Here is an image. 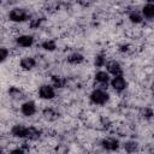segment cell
<instances>
[{"mask_svg":"<svg viewBox=\"0 0 154 154\" xmlns=\"http://www.w3.org/2000/svg\"><path fill=\"white\" fill-rule=\"evenodd\" d=\"M108 99H109L108 93L105 89H102V88L94 89L90 93V101L94 105H105L108 101Z\"/></svg>","mask_w":154,"mask_h":154,"instance_id":"1","label":"cell"},{"mask_svg":"<svg viewBox=\"0 0 154 154\" xmlns=\"http://www.w3.org/2000/svg\"><path fill=\"white\" fill-rule=\"evenodd\" d=\"M28 12L24 10V8H19V7H16V8H12L8 13V18L10 20L14 22V23H22V22H25L28 19Z\"/></svg>","mask_w":154,"mask_h":154,"instance_id":"2","label":"cell"},{"mask_svg":"<svg viewBox=\"0 0 154 154\" xmlns=\"http://www.w3.org/2000/svg\"><path fill=\"white\" fill-rule=\"evenodd\" d=\"M38 96L43 100H52L55 97V89L53 84H42L38 88Z\"/></svg>","mask_w":154,"mask_h":154,"instance_id":"3","label":"cell"},{"mask_svg":"<svg viewBox=\"0 0 154 154\" xmlns=\"http://www.w3.org/2000/svg\"><path fill=\"white\" fill-rule=\"evenodd\" d=\"M109 84H111L112 89L116 90V91H123V90H125L126 87H128V82H126V79L123 77V75H122V76H113V77L111 78Z\"/></svg>","mask_w":154,"mask_h":154,"instance_id":"4","label":"cell"},{"mask_svg":"<svg viewBox=\"0 0 154 154\" xmlns=\"http://www.w3.org/2000/svg\"><path fill=\"white\" fill-rule=\"evenodd\" d=\"M11 132L14 137H18V138H28V135H29V128L28 126H24V125H14L12 129H11Z\"/></svg>","mask_w":154,"mask_h":154,"instance_id":"5","label":"cell"},{"mask_svg":"<svg viewBox=\"0 0 154 154\" xmlns=\"http://www.w3.org/2000/svg\"><path fill=\"white\" fill-rule=\"evenodd\" d=\"M20 112H22V114H24L26 117H31L36 112V105H35V102H32V101H25V102H23L22 106H20Z\"/></svg>","mask_w":154,"mask_h":154,"instance_id":"6","label":"cell"},{"mask_svg":"<svg viewBox=\"0 0 154 154\" xmlns=\"http://www.w3.org/2000/svg\"><path fill=\"white\" fill-rule=\"evenodd\" d=\"M106 67H107V72L112 76H122L123 75V69L118 61H114V60L109 61V63H107Z\"/></svg>","mask_w":154,"mask_h":154,"instance_id":"7","label":"cell"},{"mask_svg":"<svg viewBox=\"0 0 154 154\" xmlns=\"http://www.w3.org/2000/svg\"><path fill=\"white\" fill-rule=\"evenodd\" d=\"M16 43L22 48H29L34 43V37L30 35H20L16 38Z\"/></svg>","mask_w":154,"mask_h":154,"instance_id":"8","label":"cell"},{"mask_svg":"<svg viewBox=\"0 0 154 154\" xmlns=\"http://www.w3.org/2000/svg\"><path fill=\"white\" fill-rule=\"evenodd\" d=\"M95 81H96L101 87H105V85H107V84L111 82L109 73L106 72V71H97V72L95 73Z\"/></svg>","mask_w":154,"mask_h":154,"instance_id":"9","label":"cell"},{"mask_svg":"<svg viewBox=\"0 0 154 154\" xmlns=\"http://www.w3.org/2000/svg\"><path fill=\"white\" fill-rule=\"evenodd\" d=\"M19 65H20V67H22L23 70H26V71H28V70H31L32 67H35L36 60H35L34 58H31V57H24V58L20 59Z\"/></svg>","mask_w":154,"mask_h":154,"instance_id":"10","label":"cell"},{"mask_svg":"<svg viewBox=\"0 0 154 154\" xmlns=\"http://www.w3.org/2000/svg\"><path fill=\"white\" fill-rule=\"evenodd\" d=\"M101 146L107 150H116L118 148V141L116 138H105L101 142Z\"/></svg>","mask_w":154,"mask_h":154,"instance_id":"11","label":"cell"},{"mask_svg":"<svg viewBox=\"0 0 154 154\" xmlns=\"http://www.w3.org/2000/svg\"><path fill=\"white\" fill-rule=\"evenodd\" d=\"M142 14L146 18H154V4H147L142 8Z\"/></svg>","mask_w":154,"mask_h":154,"instance_id":"12","label":"cell"},{"mask_svg":"<svg viewBox=\"0 0 154 154\" xmlns=\"http://www.w3.org/2000/svg\"><path fill=\"white\" fill-rule=\"evenodd\" d=\"M83 60H84V58H83V55H82L81 53H72L71 55L67 57V61H69L70 64H73V65L81 64Z\"/></svg>","mask_w":154,"mask_h":154,"instance_id":"13","label":"cell"},{"mask_svg":"<svg viewBox=\"0 0 154 154\" xmlns=\"http://www.w3.org/2000/svg\"><path fill=\"white\" fill-rule=\"evenodd\" d=\"M129 19L132 22V23H141L142 19H143V14L137 12V11H132L130 14H129Z\"/></svg>","mask_w":154,"mask_h":154,"instance_id":"14","label":"cell"},{"mask_svg":"<svg viewBox=\"0 0 154 154\" xmlns=\"http://www.w3.org/2000/svg\"><path fill=\"white\" fill-rule=\"evenodd\" d=\"M52 83H53V85L55 88H63L64 84H65V79L61 78V77H59V76H54L52 78Z\"/></svg>","mask_w":154,"mask_h":154,"instance_id":"15","label":"cell"},{"mask_svg":"<svg viewBox=\"0 0 154 154\" xmlns=\"http://www.w3.org/2000/svg\"><path fill=\"white\" fill-rule=\"evenodd\" d=\"M42 47H43L45 49H47V51H54L57 46H55V42H54V41L47 40V41H45V42L42 43Z\"/></svg>","mask_w":154,"mask_h":154,"instance_id":"16","label":"cell"},{"mask_svg":"<svg viewBox=\"0 0 154 154\" xmlns=\"http://www.w3.org/2000/svg\"><path fill=\"white\" fill-rule=\"evenodd\" d=\"M0 53H1V61L4 63V61L7 59V57L10 55V51H8L6 47H2V48L0 49Z\"/></svg>","mask_w":154,"mask_h":154,"instance_id":"17","label":"cell"},{"mask_svg":"<svg viewBox=\"0 0 154 154\" xmlns=\"http://www.w3.org/2000/svg\"><path fill=\"white\" fill-rule=\"evenodd\" d=\"M148 4H154V0H147Z\"/></svg>","mask_w":154,"mask_h":154,"instance_id":"18","label":"cell"}]
</instances>
